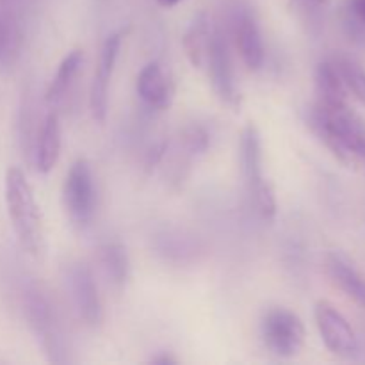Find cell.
<instances>
[{"label":"cell","mask_w":365,"mask_h":365,"mask_svg":"<svg viewBox=\"0 0 365 365\" xmlns=\"http://www.w3.org/2000/svg\"><path fill=\"white\" fill-rule=\"evenodd\" d=\"M305 324L292 310L274 307L260 321V337L267 351L280 359L299 355L305 346Z\"/></svg>","instance_id":"obj_5"},{"label":"cell","mask_w":365,"mask_h":365,"mask_svg":"<svg viewBox=\"0 0 365 365\" xmlns=\"http://www.w3.org/2000/svg\"><path fill=\"white\" fill-rule=\"evenodd\" d=\"M159 253H163L168 260L185 262V260L195 255V242L189 237H185V235L166 232V234L159 235Z\"/></svg>","instance_id":"obj_21"},{"label":"cell","mask_w":365,"mask_h":365,"mask_svg":"<svg viewBox=\"0 0 365 365\" xmlns=\"http://www.w3.org/2000/svg\"><path fill=\"white\" fill-rule=\"evenodd\" d=\"M155 2L163 7H175L180 2H184V0H155Z\"/></svg>","instance_id":"obj_26"},{"label":"cell","mask_w":365,"mask_h":365,"mask_svg":"<svg viewBox=\"0 0 365 365\" xmlns=\"http://www.w3.org/2000/svg\"><path fill=\"white\" fill-rule=\"evenodd\" d=\"M327 269L335 285L365 309V278L359 273L355 264L344 253L331 252L327 257Z\"/></svg>","instance_id":"obj_12"},{"label":"cell","mask_w":365,"mask_h":365,"mask_svg":"<svg viewBox=\"0 0 365 365\" xmlns=\"http://www.w3.org/2000/svg\"><path fill=\"white\" fill-rule=\"evenodd\" d=\"M24 307L29 327L39 339L41 348L45 349L50 362H66V337H64L59 314H57V309L50 299L48 292L43 291L41 287H36V285L27 289L24 294Z\"/></svg>","instance_id":"obj_3"},{"label":"cell","mask_w":365,"mask_h":365,"mask_svg":"<svg viewBox=\"0 0 365 365\" xmlns=\"http://www.w3.org/2000/svg\"><path fill=\"white\" fill-rule=\"evenodd\" d=\"M96 260L100 264V269L106 274L110 285L121 289L128 280L130 273V262H128V253L121 242L109 241L103 242L96 252Z\"/></svg>","instance_id":"obj_17"},{"label":"cell","mask_w":365,"mask_h":365,"mask_svg":"<svg viewBox=\"0 0 365 365\" xmlns=\"http://www.w3.org/2000/svg\"><path fill=\"white\" fill-rule=\"evenodd\" d=\"M241 166L246 180V189H253L264 180L262 173V139L255 123H248L241 134Z\"/></svg>","instance_id":"obj_14"},{"label":"cell","mask_w":365,"mask_h":365,"mask_svg":"<svg viewBox=\"0 0 365 365\" xmlns=\"http://www.w3.org/2000/svg\"><path fill=\"white\" fill-rule=\"evenodd\" d=\"M135 89L139 98L157 110L170 109L175 100L173 75L160 61H152L139 71Z\"/></svg>","instance_id":"obj_11"},{"label":"cell","mask_w":365,"mask_h":365,"mask_svg":"<svg viewBox=\"0 0 365 365\" xmlns=\"http://www.w3.org/2000/svg\"><path fill=\"white\" fill-rule=\"evenodd\" d=\"M351 11L356 20L365 27V0H351Z\"/></svg>","instance_id":"obj_24"},{"label":"cell","mask_w":365,"mask_h":365,"mask_svg":"<svg viewBox=\"0 0 365 365\" xmlns=\"http://www.w3.org/2000/svg\"><path fill=\"white\" fill-rule=\"evenodd\" d=\"M232 25H234L235 45L237 52L241 53L242 63L248 66V70H260L266 59V46L257 18L248 7L237 6L232 14Z\"/></svg>","instance_id":"obj_10"},{"label":"cell","mask_w":365,"mask_h":365,"mask_svg":"<svg viewBox=\"0 0 365 365\" xmlns=\"http://www.w3.org/2000/svg\"><path fill=\"white\" fill-rule=\"evenodd\" d=\"M66 287L78 319L88 327H98L103 310L91 269L84 264H71L66 269Z\"/></svg>","instance_id":"obj_8"},{"label":"cell","mask_w":365,"mask_h":365,"mask_svg":"<svg viewBox=\"0 0 365 365\" xmlns=\"http://www.w3.org/2000/svg\"><path fill=\"white\" fill-rule=\"evenodd\" d=\"M96 182L91 164L86 159H77L68 170L63 185V203L70 223L78 230L91 225L96 212Z\"/></svg>","instance_id":"obj_4"},{"label":"cell","mask_w":365,"mask_h":365,"mask_svg":"<svg viewBox=\"0 0 365 365\" xmlns=\"http://www.w3.org/2000/svg\"><path fill=\"white\" fill-rule=\"evenodd\" d=\"M316 91L317 103L328 109H337V107L349 106L348 103V89L344 82L339 77L331 61H323L316 68Z\"/></svg>","instance_id":"obj_16"},{"label":"cell","mask_w":365,"mask_h":365,"mask_svg":"<svg viewBox=\"0 0 365 365\" xmlns=\"http://www.w3.org/2000/svg\"><path fill=\"white\" fill-rule=\"evenodd\" d=\"M314 317H316V324L319 328L324 346L334 355L341 356V359L356 356L359 341H356L355 331L348 319L331 303L324 302V299L317 302L316 309H314Z\"/></svg>","instance_id":"obj_7"},{"label":"cell","mask_w":365,"mask_h":365,"mask_svg":"<svg viewBox=\"0 0 365 365\" xmlns=\"http://www.w3.org/2000/svg\"><path fill=\"white\" fill-rule=\"evenodd\" d=\"M307 121L339 163L365 170V121L351 107L328 109L316 103Z\"/></svg>","instance_id":"obj_1"},{"label":"cell","mask_w":365,"mask_h":365,"mask_svg":"<svg viewBox=\"0 0 365 365\" xmlns=\"http://www.w3.org/2000/svg\"><path fill=\"white\" fill-rule=\"evenodd\" d=\"M339 77L344 82L348 93H351L359 102L365 106V70L362 64L348 56H335L331 59Z\"/></svg>","instance_id":"obj_20"},{"label":"cell","mask_w":365,"mask_h":365,"mask_svg":"<svg viewBox=\"0 0 365 365\" xmlns=\"http://www.w3.org/2000/svg\"><path fill=\"white\" fill-rule=\"evenodd\" d=\"M180 146L184 150V155L189 159L203 155L210 146L209 130L200 123L187 125L180 134Z\"/></svg>","instance_id":"obj_22"},{"label":"cell","mask_w":365,"mask_h":365,"mask_svg":"<svg viewBox=\"0 0 365 365\" xmlns=\"http://www.w3.org/2000/svg\"><path fill=\"white\" fill-rule=\"evenodd\" d=\"M82 61H84V52H82L81 48L71 50V52H68L66 56H64L59 68H57L56 77L52 78L48 89H46V102L57 103L63 98L64 93L68 91L70 84L73 82L75 75L81 70Z\"/></svg>","instance_id":"obj_18"},{"label":"cell","mask_w":365,"mask_h":365,"mask_svg":"<svg viewBox=\"0 0 365 365\" xmlns=\"http://www.w3.org/2000/svg\"><path fill=\"white\" fill-rule=\"evenodd\" d=\"M125 31L113 32L106 39L100 52L98 68L95 70L91 84V95H89V106H91L93 118L96 123H103L107 118V107H109V86L113 78L114 68H116L118 56H120L121 43H123Z\"/></svg>","instance_id":"obj_9"},{"label":"cell","mask_w":365,"mask_h":365,"mask_svg":"<svg viewBox=\"0 0 365 365\" xmlns=\"http://www.w3.org/2000/svg\"><path fill=\"white\" fill-rule=\"evenodd\" d=\"M21 50V31L14 18L0 9V66H11Z\"/></svg>","instance_id":"obj_19"},{"label":"cell","mask_w":365,"mask_h":365,"mask_svg":"<svg viewBox=\"0 0 365 365\" xmlns=\"http://www.w3.org/2000/svg\"><path fill=\"white\" fill-rule=\"evenodd\" d=\"M152 364H157V365H175V364H177V359H175V356H171L170 353H160V355L153 356Z\"/></svg>","instance_id":"obj_25"},{"label":"cell","mask_w":365,"mask_h":365,"mask_svg":"<svg viewBox=\"0 0 365 365\" xmlns=\"http://www.w3.org/2000/svg\"><path fill=\"white\" fill-rule=\"evenodd\" d=\"M6 207L21 248L31 255L43 252V221L34 191L20 168L6 171Z\"/></svg>","instance_id":"obj_2"},{"label":"cell","mask_w":365,"mask_h":365,"mask_svg":"<svg viewBox=\"0 0 365 365\" xmlns=\"http://www.w3.org/2000/svg\"><path fill=\"white\" fill-rule=\"evenodd\" d=\"M205 66H209L210 84L217 98L230 109L237 110L241 107V93L235 81L234 63H232L227 38L220 27H214L212 31Z\"/></svg>","instance_id":"obj_6"},{"label":"cell","mask_w":365,"mask_h":365,"mask_svg":"<svg viewBox=\"0 0 365 365\" xmlns=\"http://www.w3.org/2000/svg\"><path fill=\"white\" fill-rule=\"evenodd\" d=\"M250 198H252L253 207H255L257 214L262 217L264 221H273L277 216V195H274V187L269 180L264 178L260 184L248 191Z\"/></svg>","instance_id":"obj_23"},{"label":"cell","mask_w":365,"mask_h":365,"mask_svg":"<svg viewBox=\"0 0 365 365\" xmlns=\"http://www.w3.org/2000/svg\"><path fill=\"white\" fill-rule=\"evenodd\" d=\"M316 4H321V6H324V4H330L331 0H314Z\"/></svg>","instance_id":"obj_27"},{"label":"cell","mask_w":365,"mask_h":365,"mask_svg":"<svg viewBox=\"0 0 365 365\" xmlns=\"http://www.w3.org/2000/svg\"><path fill=\"white\" fill-rule=\"evenodd\" d=\"M61 155V121L57 113H48L43 120L36 143V166L46 175L56 168Z\"/></svg>","instance_id":"obj_13"},{"label":"cell","mask_w":365,"mask_h":365,"mask_svg":"<svg viewBox=\"0 0 365 365\" xmlns=\"http://www.w3.org/2000/svg\"><path fill=\"white\" fill-rule=\"evenodd\" d=\"M212 31H214V25L212 21H210L209 14L200 13L196 14L195 20L189 24L184 38H182V45H184L185 56H187L189 63H191L195 68L205 66L207 56H209Z\"/></svg>","instance_id":"obj_15"}]
</instances>
